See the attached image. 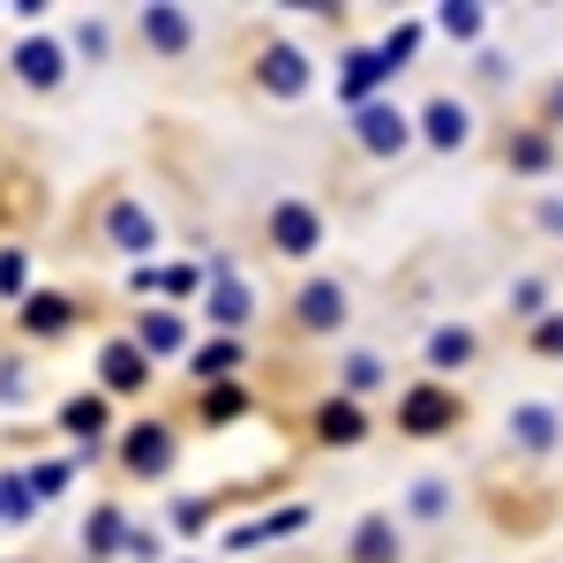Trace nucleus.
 <instances>
[{
  "mask_svg": "<svg viewBox=\"0 0 563 563\" xmlns=\"http://www.w3.org/2000/svg\"><path fill=\"white\" fill-rule=\"evenodd\" d=\"M271 233H278L286 256H308V249H316V211H308V203H278V211H271Z\"/></svg>",
  "mask_w": 563,
  "mask_h": 563,
  "instance_id": "nucleus-1",
  "label": "nucleus"
},
{
  "mask_svg": "<svg viewBox=\"0 0 563 563\" xmlns=\"http://www.w3.org/2000/svg\"><path fill=\"white\" fill-rule=\"evenodd\" d=\"M15 68H23V84H38V90H53V84H60V53H53L45 38H23Z\"/></svg>",
  "mask_w": 563,
  "mask_h": 563,
  "instance_id": "nucleus-2",
  "label": "nucleus"
},
{
  "mask_svg": "<svg viewBox=\"0 0 563 563\" xmlns=\"http://www.w3.org/2000/svg\"><path fill=\"white\" fill-rule=\"evenodd\" d=\"M361 143H368V151H398V143H406V113H390V106L361 113Z\"/></svg>",
  "mask_w": 563,
  "mask_h": 563,
  "instance_id": "nucleus-3",
  "label": "nucleus"
},
{
  "mask_svg": "<svg viewBox=\"0 0 563 563\" xmlns=\"http://www.w3.org/2000/svg\"><path fill=\"white\" fill-rule=\"evenodd\" d=\"M429 143H443V151H459V143H466V106L435 98V106H429Z\"/></svg>",
  "mask_w": 563,
  "mask_h": 563,
  "instance_id": "nucleus-4",
  "label": "nucleus"
},
{
  "mask_svg": "<svg viewBox=\"0 0 563 563\" xmlns=\"http://www.w3.org/2000/svg\"><path fill=\"white\" fill-rule=\"evenodd\" d=\"M339 316H346V294H339V286H308V294H301V323L331 331Z\"/></svg>",
  "mask_w": 563,
  "mask_h": 563,
  "instance_id": "nucleus-5",
  "label": "nucleus"
},
{
  "mask_svg": "<svg viewBox=\"0 0 563 563\" xmlns=\"http://www.w3.org/2000/svg\"><path fill=\"white\" fill-rule=\"evenodd\" d=\"M353 556H361V563H390V556H398L390 519H368V526H361V533H353Z\"/></svg>",
  "mask_w": 563,
  "mask_h": 563,
  "instance_id": "nucleus-6",
  "label": "nucleus"
},
{
  "mask_svg": "<svg viewBox=\"0 0 563 563\" xmlns=\"http://www.w3.org/2000/svg\"><path fill=\"white\" fill-rule=\"evenodd\" d=\"M143 38L174 53V45H188V15H180V8H151V15H143Z\"/></svg>",
  "mask_w": 563,
  "mask_h": 563,
  "instance_id": "nucleus-7",
  "label": "nucleus"
},
{
  "mask_svg": "<svg viewBox=\"0 0 563 563\" xmlns=\"http://www.w3.org/2000/svg\"><path fill=\"white\" fill-rule=\"evenodd\" d=\"M263 76H271V90H278V98H294V90L308 84V76H301V53H286V45L263 60Z\"/></svg>",
  "mask_w": 563,
  "mask_h": 563,
  "instance_id": "nucleus-8",
  "label": "nucleus"
},
{
  "mask_svg": "<svg viewBox=\"0 0 563 563\" xmlns=\"http://www.w3.org/2000/svg\"><path fill=\"white\" fill-rule=\"evenodd\" d=\"M129 459H135V466H143V474H158V466H166V459H174V443H166V429H135Z\"/></svg>",
  "mask_w": 563,
  "mask_h": 563,
  "instance_id": "nucleus-9",
  "label": "nucleus"
},
{
  "mask_svg": "<svg viewBox=\"0 0 563 563\" xmlns=\"http://www.w3.org/2000/svg\"><path fill=\"white\" fill-rule=\"evenodd\" d=\"M106 384H113V390H135V384H143V353H135V346H113V353H106Z\"/></svg>",
  "mask_w": 563,
  "mask_h": 563,
  "instance_id": "nucleus-10",
  "label": "nucleus"
},
{
  "mask_svg": "<svg viewBox=\"0 0 563 563\" xmlns=\"http://www.w3.org/2000/svg\"><path fill=\"white\" fill-rule=\"evenodd\" d=\"M211 316H218V323H249V294L225 278V263H218V301H211Z\"/></svg>",
  "mask_w": 563,
  "mask_h": 563,
  "instance_id": "nucleus-11",
  "label": "nucleus"
},
{
  "mask_svg": "<svg viewBox=\"0 0 563 563\" xmlns=\"http://www.w3.org/2000/svg\"><path fill=\"white\" fill-rule=\"evenodd\" d=\"M511 429H519V443H533V451H549V443H556V413H541V406H526V413L511 421Z\"/></svg>",
  "mask_w": 563,
  "mask_h": 563,
  "instance_id": "nucleus-12",
  "label": "nucleus"
},
{
  "mask_svg": "<svg viewBox=\"0 0 563 563\" xmlns=\"http://www.w3.org/2000/svg\"><path fill=\"white\" fill-rule=\"evenodd\" d=\"M113 233H121L129 249H151V241H158V225H151V218L135 211V203H121V211H113Z\"/></svg>",
  "mask_w": 563,
  "mask_h": 563,
  "instance_id": "nucleus-13",
  "label": "nucleus"
},
{
  "mask_svg": "<svg viewBox=\"0 0 563 563\" xmlns=\"http://www.w3.org/2000/svg\"><path fill=\"white\" fill-rule=\"evenodd\" d=\"M443 413H451V406H443V390H413V398H406V429H435Z\"/></svg>",
  "mask_w": 563,
  "mask_h": 563,
  "instance_id": "nucleus-14",
  "label": "nucleus"
},
{
  "mask_svg": "<svg viewBox=\"0 0 563 563\" xmlns=\"http://www.w3.org/2000/svg\"><path fill=\"white\" fill-rule=\"evenodd\" d=\"M376 76H384V60H376V53H353V68H346V98H368V90H376Z\"/></svg>",
  "mask_w": 563,
  "mask_h": 563,
  "instance_id": "nucleus-15",
  "label": "nucleus"
},
{
  "mask_svg": "<svg viewBox=\"0 0 563 563\" xmlns=\"http://www.w3.org/2000/svg\"><path fill=\"white\" fill-rule=\"evenodd\" d=\"M180 346V323L174 316H151V323H143V353H174Z\"/></svg>",
  "mask_w": 563,
  "mask_h": 563,
  "instance_id": "nucleus-16",
  "label": "nucleus"
},
{
  "mask_svg": "<svg viewBox=\"0 0 563 563\" xmlns=\"http://www.w3.org/2000/svg\"><path fill=\"white\" fill-rule=\"evenodd\" d=\"M429 353L443 361V368H451V361H466V353H474V339H466V331H435V339H429Z\"/></svg>",
  "mask_w": 563,
  "mask_h": 563,
  "instance_id": "nucleus-17",
  "label": "nucleus"
},
{
  "mask_svg": "<svg viewBox=\"0 0 563 563\" xmlns=\"http://www.w3.org/2000/svg\"><path fill=\"white\" fill-rule=\"evenodd\" d=\"M323 429H331V443H353V435H361V413H353V406H331Z\"/></svg>",
  "mask_w": 563,
  "mask_h": 563,
  "instance_id": "nucleus-18",
  "label": "nucleus"
},
{
  "mask_svg": "<svg viewBox=\"0 0 563 563\" xmlns=\"http://www.w3.org/2000/svg\"><path fill=\"white\" fill-rule=\"evenodd\" d=\"M68 429H106V406H98V398H76V406H68Z\"/></svg>",
  "mask_w": 563,
  "mask_h": 563,
  "instance_id": "nucleus-19",
  "label": "nucleus"
},
{
  "mask_svg": "<svg viewBox=\"0 0 563 563\" xmlns=\"http://www.w3.org/2000/svg\"><path fill=\"white\" fill-rule=\"evenodd\" d=\"M346 384H353V390H376V384H384V368L361 353V361H346Z\"/></svg>",
  "mask_w": 563,
  "mask_h": 563,
  "instance_id": "nucleus-20",
  "label": "nucleus"
},
{
  "mask_svg": "<svg viewBox=\"0 0 563 563\" xmlns=\"http://www.w3.org/2000/svg\"><path fill=\"white\" fill-rule=\"evenodd\" d=\"M443 31H459V38H474V31H481V8H443Z\"/></svg>",
  "mask_w": 563,
  "mask_h": 563,
  "instance_id": "nucleus-21",
  "label": "nucleus"
},
{
  "mask_svg": "<svg viewBox=\"0 0 563 563\" xmlns=\"http://www.w3.org/2000/svg\"><path fill=\"white\" fill-rule=\"evenodd\" d=\"M31 323H38V331H60V323H68V308H60V301H31Z\"/></svg>",
  "mask_w": 563,
  "mask_h": 563,
  "instance_id": "nucleus-22",
  "label": "nucleus"
},
{
  "mask_svg": "<svg viewBox=\"0 0 563 563\" xmlns=\"http://www.w3.org/2000/svg\"><path fill=\"white\" fill-rule=\"evenodd\" d=\"M106 541H121V519H113V511H98V519H90V549H106Z\"/></svg>",
  "mask_w": 563,
  "mask_h": 563,
  "instance_id": "nucleus-23",
  "label": "nucleus"
}]
</instances>
